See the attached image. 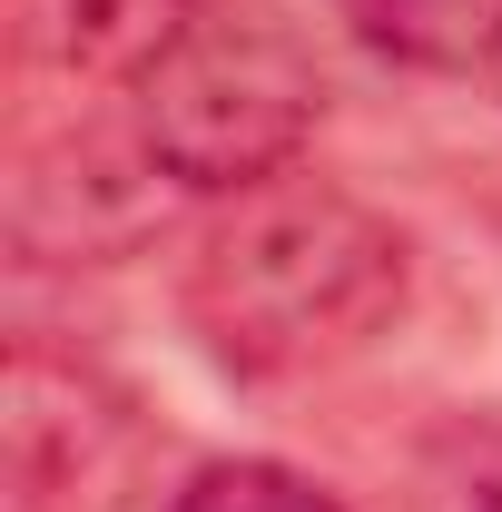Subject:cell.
<instances>
[{
    "label": "cell",
    "instance_id": "6da1fadb",
    "mask_svg": "<svg viewBox=\"0 0 502 512\" xmlns=\"http://www.w3.org/2000/svg\"><path fill=\"white\" fill-rule=\"evenodd\" d=\"M414 256L355 188L325 178H266L227 197V217L188 256V325L197 345L247 384L325 375L365 355L384 325L404 316Z\"/></svg>",
    "mask_w": 502,
    "mask_h": 512
},
{
    "label": "cell",
    "instance_id": "7a4b0ae2",
    "mask_svg": "<svg viewBox=\"0 0 502 512\" xmlns=\"http://www.w3.org/2000/svg\"><path fill=\"white\" fill-rule=\"evenodd\" d=\"M138 89V148L188 197H247L296 168L325 119V60L276 0H207Z\"/></svg>",
    "mask_w": 502,
    "mask_h": 512
},
{
    "label": "cell",
    "instance_id": "3957f363",
    "mask_svg": "<svg viewBox=\"0 0 502 512\" xmlns=\"http://www.w3.org/2000/svg\"><path fill=\"white\" fill-rule=\"evenodd\" d=\"M0 453H10V512H138L158 473V424L89 355L20 335L0 375Z\"/></svg>",
    "mask_w": 502,
    "mask_h": 512
},
{
    "label": "cell",
    "instance_id": "277c9868",
    "mask_svg": "<svg viewBox=\"0 0 502 512\" xmlns=\"http://www.w3.org/2000/svg\"><path fill=\"white\" fill-rule=\"evenodd\" d=\"M148 178H168L148 148L109 158L99 138H60V148H40V158L20 168V188H10V237H20V256H40V266L109 256V247H128V237L148 227V207H158Z\"/></svg>",
    "mask_w": 502,
    "mask_h": 512
},
{
    "label": "cell",
    "instance_id": "5b68a950",
    "mask_svg": "<svg viewBox=\"0 0 502 512\" xmlns=\"http://www.w3.org/2000/svg\"><path fill=\"white\" fill-rule=\"evenodd\" d=\"M20 50L60 79H138L207 0H10Z\"/></svg>",
    "mask_w": 502,
    "mask_h": 512
},
{
    "label": "cell",
    "instance_id": "8992f818",
    "mask_svg": "<svg viewBox=\"0 0 502 512\" xmlns=\"http://www.w3.org/2000/svg\"><path fill=\"white\" fill-rule=\"evenodd\" d=\"M335 20L394 69H493L502 40V0H335Z\"/></svg>",
    "mask_w": 502,
    "mask_h": 512
},
{
    "label": "cell",
    "instance_id": "52a82bcc",
    "mask_svg": "<svg viewBox=\"0 0 502 512\" xmlns=\"http://www.w3.org/2000/svg\"><path fill=\"white\" fill-rule=\"evenodd\" d=\"M168 512H345V503L315 473H296V463L237 453V463H197L188 483L168 493Z\"/></svg>",
    "mask_w": 502,
    "mask_h": 512
},
{
    "label": "cell",
    "instance_id": "ba28073f",
    "mask_svg": "<svg viewBox=\"0 0 502 512\" xmlns=\"http://www.w3.org/2000/svg\"><path fill=\"white\" fill-rule=\"evenodd\" d=\"M473 512H502V444L483 453V473H473Z\"/></svg>",
    "mask_w": 502,
    "mask_h": 512
},
{
    "label": "cell",
    "instance_id": "9c48e42d",
    "mask_svg": "<svg viewBox=\"0 0 502 512\" xmlns=\"http://www.w3.org/2000/svg\"><path fill=\"white\" fill-rule=\"evenodd\" d=\"M483 79H493V99H502V40H493V69H483Z\"/></svg>",
    "mask_w": 502,
    "mask_h": 512
}]
</instances>
